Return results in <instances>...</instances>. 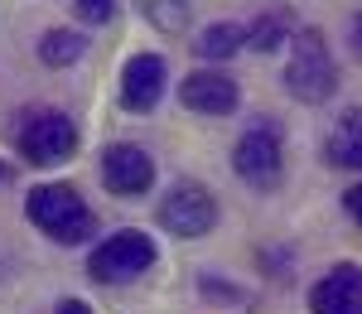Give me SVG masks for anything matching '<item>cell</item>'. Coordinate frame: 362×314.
<instances>
[{
	"label": "cell",
	"mask_w": 362,
	"mask_h": 314,
	"mask_svg": "<svg viewBox=\"0 0 362 314\" xmlns=\"http://www.w3.org/2000/svg\"><path fill=\"white\" fill-rule=\"evenodd\" d=\"M353 39H358V44H362V25H353Z\"/></svg>",
	"instance_id": "ac0fdd59"
},
{
	"label": "cell",
	"mask_w": 362,
	"mask_h": 314,
	"mask_svg": "<svg viewBox=\"0 0 362 314\" xmlns=\"http://www.w3.org/2000/svg\"><path fill=\"white\" fill-rule=\"evenodd\" d=\"M25 208H29V223L44 232V237L63 242V247L92 237V208H87L83 194L68 189V184H39V189L29 194Z\"/></svg>",
	"instance_id": "6da1fadb"
},
{
	"label": "cell",
	"mask_w": 362,
	"mask_h": 314,
	"mask_svg": "<svg viewBox=\"0 0 362 314\" xmlns=\"http://www.w3.org/2000/svg\"><path fill=\"white\" fill-rule=\"evenodd\" d=\"M343 203H348V213H353V223L362 228V184H353V189H348V199H343Z\"/></svg>",
	"instance_id": "2e32d148"
},
{
	"label": "cell",
	"mask_w": 362,
	"mask_h": 314,
	"mask_svg": "<svg viewBox=\"0 0 362 314\" xmlns=\"http://www.w3.org/2000/svg\"><path fill=\"white\" fill-rule=\"evenodd\" d=\"M0 174H5V165H0Z\"/></svg>",
	"instance_id": "d6986e66"
},
{
	"label": "cell",
	"mask_w": 362,
	"mask_h": 314,
	"mask_svg": "<svg viewBox=\"0 0 362 314\" xmlns=\"http://www.w3.org/2000/svg\"><path fill=\"white\" fill-rule=\"evenodd\" d=\"M314 314H362V271L358 266H334L319 286L309 290Z\"/></svg>",
	"instance_id": "9c48e42d"
},
{
	"label": "cell",
	"mask_w": 362,
	"mask_h": 314,
	"mask_svg": "<svg viewBox=\"0 0 362 314\" xmlns=\"http://www.w3.org/2000/svg\"><path fill=\"white\" fill-rule=\"evenodd\" d=\"M145 10L160 29H184V0H145Z\"/></svg>",
	"instance_id": "5bb4252c"
},
{
	"label": "cell",
	"mask_w": 362,
	"mask_h": 314,
	"mask_svg": "<svg viewBox=\"0 0 362 314\" xmlns=\"http://www.w3.org/2000/svg\"><path fill=\"white\" fill-rule=\"evenodd\" d=\"M83 49H87L83 34H73V29H54V34L39 39V58H44L49 68H68V63H78Z\"/></svg>",
	"instance_id": "4fadbf2b"
},
{
	"label": "cell",
	"mask_w": 362,
	"mask_h": 314,
	"mask_svg": "<svg viewBox=\"0 0 362 314\" xmlns=\"http://www.w3.org/2000/svg\"><path fill=\"white\" fill-rule=\"evenodd\" d=\"M179 97H184V107L189 112H203V116H227L237 107V83L223 78V73H189L184 87H179Z\"/></svg>",
	"instance_id": "30bf717a"
},
{
	"label": "cell",
	"mask_w": 362,
	"mask_h": 314,
	"mask_svg": "<svg viewBox=\"0 0 362 314\" xmlns=\"http://www.w3.org/2000/svg\"><path fill=\"white\" fill-rule=\"evenodd\" d=\"M73 150H78V126H73V116L39 107V112H29L25 121H20V155H25L29 165H58V160H68Z\"/></svg>",
	"instance_id": "277c9868"
},
{
	"label": "cell",
	"mask_w": 362,
	"mask_h": 314,
	"mask_svg": "<svg viewBox=\"0 0 362 314\" xmlns=\"http://www.w3.org/2000/svg\"><path fill=\"white\" fill-rule=\"evenodd\" d=\"M155 266V242L145 237V232L126 228V232H112L92 261H87V271H92V281H102V286H121V281H136L140 271H150Z\"/></svg>",
	"instance_id": "3957f363"
},
{
	"label": "cell",
	"mask_w": 362,
	"mask_h": 314,
	"mask_svg": "<svg viewBox=\"0 0 362 314\" xmlns=\"http://www.w3.org/2000/svg\"><path fill=\"white\" fill-rule=\"evenodd\" d=\"M232 165H237V174H242L247 184L271 189V184L280 179V136H276V126H251L247 136L237 141V150H232Z\"/></svg>",
	"instance_id": "8992f818"
},
{
	"label": "cell",
	"mask_w": 362,
	"mask_h": 314,
	"mask_svg": "<svg viewBox=\"0 0 362 314\" xmlns=\"http://www.w3.org/2000/svg\"><path fill=\"white\" fill-rule=\"evenodd\" d=\"M116 0H78V15L83 20H92V25H102V20H112Z\"/></svg>",
	"instance_id": "9a60e30c"
},
{
	"label": "cell",
	"mask_w": 362,
	"mask_h": 314,
	"mask_svg": "<svg viewBox=\"0 0 362 314\" xmlns=\"http://www.w3.org/2000/svg\"><path fill=\"white\" fill-rule=\"evenodd\" d=\"M237 49H247V25H208L198 34V54L203 58H232Z\"/></svg>",
	"instance_id": "7c38bea8"
},
{
	"label": "cell",
	"mask_w": 362,
	"mask_h": 314,
	"mask_svg": "<svg viewBox=\"0 0 362 314\" xmlns=\"http://www.w3.org/2000/svg\"><path fill=\"white\" fill-rule=\"evenodd\" d=\"M54 314H92V310H87L83 300H63V305H58V310H54Z\"/></svg>",
	"instance_id": "e0dca14e"
},
{
	"label": "cell",
	"mask_w": 362,
	"mask_h": 314,
	"mask_svg": "<svg viewBox=\"0 0 362 314\" xmlns=\"http://www.w3.org/2000/svg\"><path fill=\"white\" fill-rule=\"evenodd\" d=\"M213 223H218V199L198 184L169 189L165 203H160V228H169L174 237H203Z\"/></svg>",
	"instance_id": "5b68a950"
},
{
	"label": "cell",
	"mask_w": 362,
	"mask_h": 314,
	"mask_svg": "<svg viewBox=\"0 0 362 314\" xmlns=\"http://www.w3.org/2000/svg\"><path fill=\"white\" fill-rule=\"evenodd\" d=\"M285 87L300 97V102H329L338 92V63L334 54L324 49V39L305 29L290 49V63H285Z\"/></svg>",
	"instance_id": "7a4b0ae2"
},
{
	"label": "cell",
	"mask_w": 362,
	"mask_h": 314,
	"mask_svg": "<svg viewBox=\"0 0 362 314\" xmlns=\"http://www.w3.org/2000/svg\"><path fill=\"white\" fill-rule=\"evenodd\" d=\"M165 97V58L140 54L121 68V107L126 112H150Z\"/></svg>",
	"instance_id": "ba28073f"
},
{
	"label": "cell",
	"mask_w": 362,
	"mask_h": 314,
	"mask_svg": "<svg viewBox=\"0 0 362 314\" xmlns=\"http://www.w3.org/2000/svg\"><path fill=\"white\" fill-rule=\"evenodd\" d=\"M329 160H334L338 170H362V112H343L334 126V136H329Z\"/></svg>",
	"instance_id": "8fae6325"
},
{
	"label": "cell",
	"mask_w": 362,
	"mask_h": 314,
	"mask_svg": "<svg viewBox=\"0 0 362 314\" xmlns=\"http://www.w3.org/2000/svg\"><path fill=\"white\" fill-rule=\"evenodd\" d=\"M102 184L121 194V199H131V194H145L150 184H155V165H150V155L140 150V145H112L107 155H102Z\"/></svg>",
	"instance_id": "52a82bcc"
}]
</instances>
